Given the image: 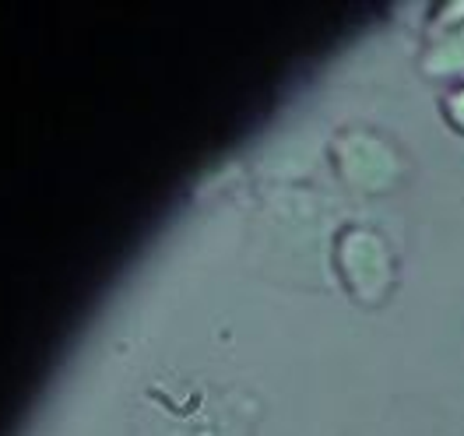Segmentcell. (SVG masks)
<instances>
[{
  "mask_svg": "<svg viewBox=\"0 0 464 436\" xmlns=\"http://www.w3.org/2000/svg\"><path fill=\"white\" fill-rule=\"evenodd\" d=\"M331 271L348 299L362 310H380L401 286V257L394 239L373 222H342L331 236Z\"/></svg>",
  "mask_w": 464,
  "mask_h": 436,
  "instance_id": "cell-1",
  "label": "cell"
},
{
  "mask_svg": "<svg viewBox=\"0 0 464 436\" xmlns=\"http://www.w3.org/2000/svg\"><path fill=\"white\" fill-rule=\"evenodd\" d=\"M415 71L422 82L440 88L464 85V29L450 32H426L419 39V57Z\"/></svg>",
  "mask_w": 464,
  "mask_h": 436,
  "instance_id": "cell-3",
  "label": "cell"
},
{
  "mask_svg": "<svg viewBox=\"0 0 464 436\" xmlns=\"http://www.w3.org/2000/svg\"><path fill=\"white\" fill-rule=\"evenodd\" d=\"M436 110H440V120L464 138V85H450V88H440L436 92Z\"/></svg>",
  "mask_w": 464,
  "mask_h": 436,
  "instance_id": "cell-4",
  "label": "cell"
},
{
  "mask_svg": "<svg viewBox=\"0 0 464 436\" xmlns=\"http://www.w3.org/2000/svg\"><path fill=\"white\" fill-rule=\"evenodd\" d=\"M331 170L355 198L398 194L411 176V155L377 127H342L331 138Z\"/></svg>",
  "mask_w": 464,
  "mask_h": 436,
  "instance_id": "cell-2",
  "label": "cell"
}]
</instances>
